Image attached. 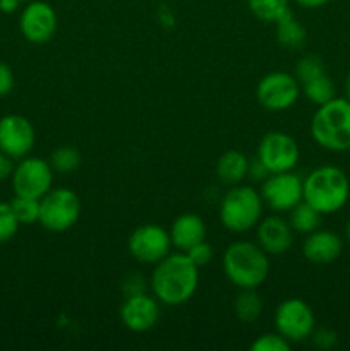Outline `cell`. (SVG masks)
I'll return each mask as SVG.
<instances>
[{
  "instance_id": "7a4b0ae2",
  "label": "cell",
  "mask_w": 350,
  "mask_h": 351,
  "mask_svg": "<svg viewBox=\"0 0 350 351\" xmlns=\"http://www.w3.org/2000/svg\"><path fill=\"white\" fill-rule=\"evenodd\" d=\"M350 197V182L345 171L333 165H325L305 177L302 201L311 204L321 215L340 211Z\"/></svg>"
},
{
  "instance_id": "ffe728a7",
  "label": "cell",
  "mask_w": 350,
  "mask_h": 351,
  "mask_svg": "<svg viewBox=\"0 0 350 351\" xmlns=\"http://www.w3.org/2000/svg\"><path fill=\"white\" fill-rule=\"evenodd\" d=\"M247 168H249V160L246 154L240 151H226L216 163V175L223 184L233 185L247 177Z\"/></svg>"
},
{
  "instance_id": "d4e9b609",
  "label": "cell",
  "mask_w": 350,
  "mask_h": 351,
  "mask_svg": "<svg viewBox=\"0 0 350 351\" xmlns=\"http://www.w3.org/2000/svg\"><path fill=\"white\" fill-rule=\"evenodd\" d=\"M50 165L58 173H72L81 165V154L71 146H60L51 153Z\"/></svg>"
},
{
  "instance_id": "7402d4cb",
  "label": "cell",
  "mask_w": 350,
  "mask_h": 351,
  "mask_svg": "<svg viewBox=\"0 0 350 351\" xmlns=\"http://www.w3.org/2000/svg\"><path fill=\"white\" fill-rule=\"evenodd\" d=\"M319 223H321V213L316 211L305 201H301L295 208L290 209V226L295 232L309 235L319 228Z\"/></svg>"
},
{
  "instance_id": "9c48e42d",
  "label": "cell",
  "mask_w": 350,
  "mask_h": 351,
  "mask_svg": "<svg viewBox=\"0 0 350 351\" xmlns=\"http://www.w3.org/2000/svg\"><path fill=\"white\" fill-rule=\"evenodd\" d=\"M275 324L278 332L290 343L304 341L314 331V312L304 300L288 298L278 305Z\"/></svg>"
},
{
  "instance_id": "8d00e7d4",
  "label": "cell",
  "mask_w": 350,
  "mask_h": 351,
  "mask_svg": "<svg viewBox=\"0 0 350 351\" xmlns=\"http://www.w3.org/2000/svg\"><path fill=\"white\" fill-rule=\"evenodd\" d=\"M345 93H347V99H350V72L347 75V81H345Z\"/></svg>"
},
{
  "instance_id": "83f0119b",
  "label": "cell",
  "mask_w": 350,
  "mask_h": 351,
  "mask_svg": "<svg viewBox=\"0 0 350 351\" xmlns=\"http://www.w3.org/2000/svg\"><path fill=\"white\" fill-rule=\"evenodd\" d=\"M19 225L10 202H0V242L3 243L12 239L19 230Z\"/></svg>"
},
{
  "instance_id": "3957f363",
  "label": "cell",
  "mask_w": 350,
  "mask_h": 351,
  "mask_svg": "<svg viewBox=\"0 0 350 351\" xmlns=\"http://www.w3.org/2000/svg\"><path fill=\"white\" fill-rule=\"evenodd\" d=\"M312 139L333 153L350 151V99L333 98L311 120Z\"/></svg>"
},
{
  "instance_id": "d6986e66",
  "label": "cell",
  "mask_w": 350,
  "mask_h": 351,
  "mask_svg": "<svg viewBox=\"0 0 350 351\" xmlns=\"http://www.w3.org/2000/svg\"><path fill=\"white\" fill-rule=\"evenodd\" d=\"M275 24H277V40L281 47L287 50H301L304 47L307 41V31L290 10H287Z\"/></svg>"
},
{
  "instance_id": "30bf717a",
  "label": "cell",
  "mask_w": 350,
  "mask_h": 351,
  "mask_svg": "<svg viewBox=\"0 0 350 351\" xmlns=\"http://www.w3.org/2000/svg\"><path fill=\"white\" fill-rule=\"evenodd\" d=\"M299 156L301 151L294 137L278 130L268 132L257 146V158L263 161L270 173L292 171L299 163Z\"/></svg>"
},
{
  "instance_id": "4fadbf2b",
  "label": "cell",
  "mask_w": 350,
  "mask_h": 351,
  "mask_svg": "<svg viewBox=\"0 0 350 351\" xmlns=\"http://www.w3.org/2000/svg\"><path fill=\"white\" fill-rule=\"evenodd\" d=\"M304 180L290 171L271 173L261 187V197L275 211H290L302 201Z\"/></svg>"
},
{
  "instance_id": "f546056e",
  "label": "cell",
  "mask_w": 350,
  "mask_h": 351,
  "mask_svg": "<svg viewBox=\"0 0 350 351\" xmlns=\"http://www.w3.org/2000/svg\"><path fill=\"white\" fill-rule=\"evenodd\" d=\"M187 257L192 261V263L196 264L198 267L201 266H206V264L209 263V261L213 259V249L209 243H206L205 240L199 243H196L194 247H191V249L187 250Z\"/></svg>"
},
{
  "instance_id": "d590c367",
  "label": "cell",
  "mask_w": 350,
  "mask_h": 351,
  "mask_svg": "<svg viewBox=\"0 0 350 351\" xmlns=\"http://www.w3.org/2000/svg\"><path fill=\"white\" fill-rule=\"evenodd\" d=\"M295 2H297L299 5L305 7V9H318V7L326 5L329 0H295Z\"/></svg>"
},
{
  "instance_id": "ba28073f",
  "label": "cell",
  "mask_w": 350,
  "mask_h": 351,
  "mask_svg": "<svg viewBox=\"0 0 350 351\" xmlns=\"http://www.w3.org/2000/svg\"><path fill=\"white\" fill-rule=\"evenodd\" d=\"M54 168L50 161L24 156L12 171L14 194L41 199L51 189Z\"/></svg>"
},
{
  "instance_id": "74e56055",
  "label": "cell",
  "mask_w": 350,
  "mask_h": 351,
  "mask_svg": "<svg viewBox=\"0 0 350 351\" xmlns=\"http://www.w3.org/2000/svg\"><path fill=\"white\" fill-rule=\"evenodd\" d=\"M345 235H347V240H349V243H350V219L345 226Z\"/></svg>"
},
{
  "instance_id": "5b68a950",
  "label": "cell",
  "mask_w": 350,
  "mask_h": 351,
  "mask_svg": "<svg viewBox=\"0 0 350 351\" xmlns=\"http://www.w3.org/2000/svg\"><path fill=\"white\" fill-rule=\"evenodd\" d=\"M263 213V197L250 187L230 189L220 204V219L226 230L244 233L257 225Z\"/></svg>"
},
{
  "instance_id": "1f68e13d",
  "label": "cell",
  "mask_w": 350,
  "mask_h": 351,
  "mask_svg": "<svg viewBox=\"0 0 350 351\" xmlns=\"http://www.w3.org/2000/svg\"><path fill=\"white\" fill-rule=\"evenodd\" d=\"M14 89V72L5 62L0 60V98L10 95Z\"/></svg>"
},
{
  "instance_id": "2e32d148",
  "label": "cell",
  "mask_w": 350,
  "mask_h": 351,
  "mask_svg": "<svg viewBox=\"0 0 350 351\" xmlns=\"http://www.w3.org/2000/svg\"><path fill=\"white\" fill-rule=\"evenodd\" d=\"M257 240L268 256H280L287 252L294 242L292 226L280 216H268L257 226Z\"/></svg>"
},
{
  "instance_id": "e575fe53",
  "label": "cell",
  "mask_w": 350,
  "mask_h": 351,
  "mask_svg": "<svg viewBox=\"0 0 350 351\" xmlns=\"http://www.w3.org/2000/svg\"><path fill=\"white\" fill-rule=\"evenodd\" d=\"M21 0H0V12L3 14H12L16 12L19 7Z\"/></svg>"
},
{
  "instance_id": "8992f818",
  "label": "cell",
  "mask_w": 350,
  "mask_h": 351,
  "mask_svg": "<svg viewBox=\"0 0 350 351\" xmlns=\"http://www.w3.org/2000/svg\"><path fill=\"white\" fill-rule=\"evenodd\" d=\"M81 215V201L78 194L69 189H54L40 199V219L38 221L48 232H65L75 225Z\"/></svg>"
},
{
  "instance_id": "9a60e30c",
  "label": "cell",
  "mask_w": 350,
  "mask_h": 351,
  "mask_svg": "<svg viewBox=\"0 0 350 351\" xmlns=\"http://www.w3.org/2000/svg\"><path fill=\"white\" fill-rule=\"evenodd\" d=\"M160 317V307L153 297L144 291L127 295L120 307V319L129 331L144 332L153 328Z\"/></svg>"
},
{
  "instance_id": "5bb4252c",
  "label": "cell",
  "mask_w": 350,
  "mask_h": 351,
  "mask_svg": "<svg viewBox=\"0 0 350 351\" xmlns=\"http://www.w3.org/2000/svg\"><path fill=\"white\" fill-rule=\"evenodd\" d=\"M36 141L33 125L23 115L10 113L0 119V151L12 160L27 156Z\"/></svg>"
},
{
  "instance_id": "4dcf8cb0",
  "label": "cell",
  "mask_w": 350,
  "mask_h": 351,
  "mask_svg": "<svg viewBox=\"0 0 350 351\" xmlns=\"http://www.w3.org/2000/svg\"><path fill=\"white\" fill-rule=\"evenodd\" d=\"M311 336L314 345L323 350L333 348V346H336V343H338V336H336V332L331 331V329H318V331H312Z\"/></svg>"
},
{
  "instance_id": "ab89813d",
  "label": "cell",
  "mask_w": 350,
  "mask_h": 351,
  "mask_svg": "<svg viewBox=\"0 0 350 351\" xmlns=\"http://www.w3.org/2000/svg\"><path fill=\"white\" fill-rule=\"evenodd\" d=\"M0 247H2V242H0Z\"/></svg>"
},
{
  "instance_id": "484cf974",
  "label": "cell",
  "mask_w": 350,
  "mask_h": 351,
  "mask_svg": "<svg viewBox=\"0 0 350 351\" xmlns=\"http://www.w3.org/2000/svg\"><path fill=\"white\" fill-rule=\"evenodd\" d=\"M12 211L19 223L24 225H33L40 219V199L33 197H24V195H16L10 201Z\"/></svg>"
},
{
  "instance_id": "4316f807",
  "label": "cell",
  "mask_w": 350,
  "mask_h": 351,
  "mask_svg": "<svg viewBox=\"0 0 350 351\" xmlns=\"http://www.w3.org/2000/svg\"><path fill=\"white\" fill-rule=\"evenodd\" d=\"M326 74L325 62L318 55H305L295 65V77L301 84L311 81V79L319 77V75Z\"/></svg>"
},
{
  "instance_id": "8fae6325",
  "label": "cell",
  "mask_w": 350,
  "mask_h": 351,
  "mask_svg": "<svg viewBox=\"0 0 350 351\" xmlns=\"http://www.w3.org/2000/svg\"><path fill=\"white\" fill-rule=\"evenodd\" d=\"M127 245H129V252L134 259H137L139 263L156 264L170 254L172 239L170 233L161 228L160 225L148 223L130 233Z\"/></svg>"
},
{
  "instance_id": "d6a6232c",
  "label": "cell",
  "mask_w": 350,
  "mask_h": 351,
  "mask_svg": "<svg viewBox=\"0 0 350 351\" xmlns=\"http://www.w3.org/2000/svg\"><path fill=\"white\" fill-rule=\"evenodd\" d=\"M247 175H250V178H254V180H266L271 173H270V170L264 167L263 161H261L259 158H256V160L250 161L249 163Z\"/></svg>"
},
{
  "instance_id": "6da1fadb",
  "label": "cell",
  "mask_w": 350,
  "mask_h": 351,
  "mask_svg": "<svg viewBox=\"0 0 350 351\" xmlns=\"http://www.w3.org/2000/svg\"><path fill=\"white\" fill-rule=\"evenodd\" d=\"M199 267L187 254H168L156 263L151 276L154 297L167 305H180L191 300L198 290Z\"/></svg>"
},
{
  "instance_id": "cb8c5ba5",
  "label": "cell",
  "mask_w": 350,
  "mask_h": 351,
  "mask_svg": "<svg viewBox=\"0 0 350 351\" xmlns=\"http://www.w3.org/2000/svg\"><path fill=\"white\" fill-rule=\"evenodd\" d=\"M250 12L264 23H277L288 9V0H247Z\"/></svg>"
},
{
  "instance_id": "ac0fdd59",
  "label": "cell",
  "mask_w": 350,
  "mask_h": 351,
  "mask_svg": "<svg viewBox=\"0 0 350 351\" xmlns=\"http://www.w3.org/2000/svg\"><path fill=\"white\" fill-rule=\"evenodd\" d=\"M168 233H170L172 245L187 252L191 247L206 239V223L202 221L201 216L194 213H185L172 223Z\"/></svg>"
},
{
  "instance_id": "f1b7e54d",
  "label": "cell",
  "mask_w": 350,
  "mask_h": 351,
  "mask_svg": "<svg viewBox=\"0 0 350 351\" xmlns=\"http://www.w3.org/2000/svg\"><path fill=\"white\" fill-rule=\"evenodd\" d=\"M290 350V341L285 339L283 336L278 332H266L261 335L256 341L250 345V351H288Z\"/></svg>"
},
{
  "instance_id": "e0dca14e",
  "label": "cell",
  "mask_w": 350,
  "mask_h": 351,
  "mask_svg": "<svg viewBox=\"0 0 350 351\" xmlns=\"http://www.w3.org/2000/svg\"><path fill=\"white\" fill-rule=\"evenodd\" d=\"M342 249V239L336 233L328 232V230H314L304 240L302 254L309 263L329 264L338 259Z\"/></svg>"
},
{
  "instance_id": "44dd1931",
  "label": "cell",
  "mask_w": 350,
  "mask_h": 351,
  "mask_svg": "<svg viewBox=\"0 0 350 351\" xmlns=\"http://www.w3.org/2000/svg\"><path fill=\"white\" fill-rule=\"evenodd\" d=\"M233 311H235L237 319L240 322L250 324V322L257 321L263 314V300L254 291V288H242V291L235 298Z\"/></svg>"
},
{
  "instance_id": "f35d334b",
  "label": "cell",
  "mask_w": 350,
  "mask_h": 351,
  "mask_svg": "<svg viewBox=\"0 0 350 351\" xmlns=\"http://www.w3.org/2000/svg\"><path fill=\"white\" fill-rule=\"evenodd\" d=\"M21 2H30V0H21Z\"/></svg>"
},
{
  "instance_id": "52a82bcc",
  "label": "cell",
  "mask_w": 350,
  "mask_h": 351,
  "mask_svg": "<svg viewBox=\"0 0 350 351\" xmlns=\"http://www.w3.org/2000/svg\"><path fill=\"white\" fill-rule=\"evenodd\" d=\"M257 101L270 112H283L292 108L301 96V82L287 72H270L256 88Z\"/></svg>"
},
{
  "instance_id": "836d02e7",
  "label": "cell",
  "mask_w": 350,
  "mask_h": 351,
  "mask_svg": "<svg viewBox=\"0 0 350 351\" xmlns=\"http://www.w3.org/2000/svg\"><path fill=\"white\" fill-rule=\"evenodd\" d=\"M14 171V165H12V158L7 156L3 151H0V182L5 180V178L12 177Z\"/></svg>"
},
{
  "instance_id": "603a6c76",
  "label": "cell",
  "mask_w": 350,
  "mask_h": 351,
  "mask_svg": "<svg viewBox=\"0 0 350 351\" xmlns=\"http://www.w3.org/2000/svg\"><path fill=\"white\" fill-rule=\"evenodd\" d=\"M302 91H304L305 98H307L309 101H312L318 106L325 105L329 99L335 98V84H333L331 79L328 77V74H323L319 75V77H314L311 79V81L304 82V84H302Z\"/></svg>"
},
{
  "instance_id": "7c38bea8",
  "label": "cell",
  "mask_w": 350,
  "mask_h": 351,
  "mask_svg": "<svg viewBox=\"0 0 350 351\" xmlns=\"http://www.w3.org/2000/svg\"><path fill=\"white\" fill-rule=\"evenodd\" d=\"M57 14L48 2L30 0L19 17V27L23 36L31 43H47L57 31Z\"/></svg>"
},
{
  "instance_id": "277c9868",
  "label": "cell",
  "mask_w": 350,
  "mask_h": 351,
  "mask_svg": "<svg viewBox=\"0 0 350 351\" xmlns=\"http://www.w3.org/2000/svg\"><path fill=\"white\" fill-rule=\"evenodd\" d=\"M223 271L230 283L242 288H254L270 274V259L259 245L253 242H235L223 254Z\"/></svg>"
}]
</instances>
